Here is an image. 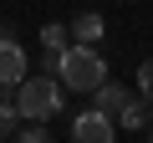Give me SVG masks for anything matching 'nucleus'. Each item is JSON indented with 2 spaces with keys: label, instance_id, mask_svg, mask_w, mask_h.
Masks as SVG:
<instances>
[{
  "label": "nucleus",
  "instance_id": "nucleus-12",
  "mask_svg": "<svg viewBox=\"0 0 153 143\" xmlns=\"http://www.w3.org/2000/svg\"><path fill=\"white\" fill-rule=\"evenodd\" d=\"M148 143H153V118H148Z\"/></svg>",
  "mask_w": 153,
  "mask_h": 143
},
{
  "label": "nucleus",
  "instance_id": "nucleus-9",
  "mask_svg": "<svg viewBox=\"0 0 153 143\" xmlns=\"http://www.w3.org/2000/svg\"><path fill=\"white\" fill-rule=\"evenodd\" d=\"M16 123H21L16 102H10V97H0V138H10V133H16Z\"/></svg>",
  "mask_w": 153,
  "mask_h": 143
},
{
  "label": "nucleus",
  "instance_id": "nucleus-11",
  "mask_svg": "<svg viewBox=\"0 0 153 143\" xmlns=\"http://www.w3.org/2000/svg\"><path fill=\"white\" fill-rule=\"evenodd\" d=\"M16 143H51V133H46V123H26L16 133Z\"/></svg>",
  "mask_w": 153,
  "mask_h": 143
},
{
  "label": "nucleus",
  "instance_id": "nucleus-1",
  "mask_svg": "<svg viewBox=\"0 0 153 143\" xmlns=\"http://www.w3.org/2000/svg\"><path fill=\"white\" fill-rule=\"evenodd\" d=\"M51 72H56V82H61V87L87 92V97L107 82V61H102V51H97V46H82V41H71V46L56 56Z\"/></svg>",
  "mask_w": 153,
  "mask_h": 143
},
{
  "label": "nucleus",
  "instance_id": "nucleus-8",
  "mask_svg": "<svg viewBox=\"0 0 153 143\" xmlns=\"http://www.w3.org/2000/svg\"><path fill=\"white\" fill-rule=\"evenodd\" d=\"M112 123H123V128H148V102H143V97H128V107H123Z\"/></svg>",
  "mask_w": 153,
  "mask_h": 143
},
{
  "label": "nucleus",
  "instance_id": "nucleus-6",
  "mask_svg": "<svg viewBox=\"0 0 153 143\" xmlns=\"http://www.w3.org/2000/svg\"><path fill=\"white\" fill-rule=\"evenodd\" d=\"M66 31H71V41H82V46H97V41H102V16H97V10H87V16H76Z\"/></svg>",
  "mask_w": 153,
  "mask_h": 143
},
{
  "label": "nucleus",
  "instance_id": "nucleus-4",
  "mask_svg": "<svg viewBox=\"0 0 153 143\" xmlns=\"http://www.w3.org/2000/svg\"><path fill=\"white\" fill-rule=\"evenodd\" d=\"M26 51H21V41H16V31L10 26H0V87H16L21 77H26Z\"/></svg>",
  "mask_w": 153,
  "mask_h": 143
},
{
  "label": "nucleus",
  "instance_id": "nucleus-7",
  "mask_svg": "<svg viewBox=\"0 0 153 143\" xmlns=\"http://www.w3.org/2000/svg\"><path fill=\"white\" fill-rule=\"evenodd\" d=\"M41 46H46V66H56V56H61V51L71 46V31L51 21V26H41Z\"/></svg>",
  "mask_w": 153,
  "mask_h": 143
},
{
  "label": "nucleus",
  "instance_id": "nucleus-2",
  "mask_svg": "<svg viewBox=\"0 0 153 143\" xmlns=\"http://www.w3.org/2000/svg\"><path fill=\"white\" fill-rule=\"evenodd\" d=\"M16 112L26 118V123H51L56 112H61V82H51V72L46 77H26L16 82Z\"/></svg>",
  "mask_w": 153,
  "mask_h": 143
},
{
  "label": "nucleus",
  "instance_id": "nucleus-5",
  "mask_svg": "<svg viewBox=\"0 0 153 143\" xmlns=\"http://www.w3.org/2000/svg\"><path fill=\"white\" fill-rule=\"evenodd\" d=\"M128 97H133V92H128L123 82H112V77H107V82H102V87L92 92V102H97V112H107V118H117V112L128 107Z\"/></svg>",
  "mask_w": 153,
  "mask_h": 143
},
{
  "label": "nucleus",
  "instance_id": "nucleus-10",
  "mask_svg": "<svg viewBox=\"0 0 153 143\" xmlns=\"http://www.w3.org/2000/svg\"><path fill=\"white\" fill-rule=\"evenodd\" d=\"M138 97H143V102L153 107V56H148V61L138 66Z\"/></svg>",
  "mask_w": 153,
  "mask_h": 143
},
{
  "label": "nucleus",
  "instance_id": "nucleus-3",
  "mask_svg": "<svg viewBox=\"0 0 153 143\" xmlns=\"http://www.w3.org/2000/svg\"><path fill=\"white\" fill-rule=\"evenodd\" d=\"M112 138H117V123H112L107 112H97V107L76 112V123H71V143H112Z\"/></svg>",
  "mask_w": 153,
  "mask_h": 143
}]
</instances>
